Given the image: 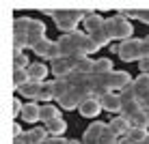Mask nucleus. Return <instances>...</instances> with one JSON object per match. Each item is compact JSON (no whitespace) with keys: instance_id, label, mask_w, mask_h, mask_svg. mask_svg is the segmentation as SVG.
<instances>
[{"instance_id":"13","label":"nucleus","mask_w":149,"mask_h":144,"mask_svg":"<svg viewBox=\"0 0 149 144\" xmlns=\"http://www.w3.org/2000/svg\"><path fill=\"white\" fill-rule=\"evenodd\" d=\"M100 103H102V110H106V112H121V97L117 95V92H108V95H104L100 99Z\"/></svg>"},{"instance_id":"27","label":"nucleus","mask_w":149,"mask_h":144,"mask_svg":"<svg viewBox=\"0 0 149 144\" xmlns=\"http://www.w3.org/2000/svg\"><path fill=\"white\" fill-rule=\"evenodd\" d=\"M143 107H141V103L138 101H130V103H123V107H121V116L123 118H132L134 114H138Z\"/></svg>"},{"instance_id":"22","label":"nucleus","mask_w":149,"mask_h":144,"mask_svg":"<svg viewBox=\"0 0 149 144\" xmlns=\"http://www.w3.org/2000/svg\"><path fill=\"white\" fill-rule=\"evenodd\" d=\"M52 86H54V99L58 101L61 97L65 95V92H67L69 88H71V84L67 82V78H61V80H54L52 82Z\"/></svg>"},{"instance_id":"7","label":"nucleus","mask_w":149,"mask_h":144,"mask_svg":"<svg viewBox=\"0 0 149 144\" xmlns=\"http://www.w3.org/2000/svg\"><path fill=\"white\" fill-rule=\"evenodd\" d=\"M76 69V60L74 58H56L52 63V73L56 75V80L67 78L69 73H74Z\"/></svg>"},{"instance_id":"8","label":"nucleus","mask_w":149,"mask_h":144,"mask_svg":"<svg viewBox=\"0 0 149 144\" xmlns=\"http://www.w3.org/2000/svg\"><path fill=\"white\" fill-rule=\"evenodd\" d=\"M41 39H45V24L37 22V19H30V24H28V48L33 50Z\"/></svg>"},{"instance_id":"9","label":"nucleus","mask_w":149,"mask_h":144,"mask_svg":"<svg viewBox=\"0 0 149 144\" xmlns=\"http://www.w3.org/2000/svg\"><path fill=\"white\" fill-rule=\"evenodd\" d=\"M132 82L134 80L130 78V73H125V71H112L110 73V92L112 90H123L125 86H130Z\"/></svg>"},{"instance_id":"32","label":"nucleus","mask_w":149,"mask_h":144,"mask_svg":"<svg viewBox=\"0 0 149 144\" xmlns=\"http://www.w3.org/2000/svg\"><path fill=\"white\" fill-rule=\"evenodd\" d=\"M22 110H24V105H22V101L15 97L13 99V116H22Z\"/></svg>"},{"instance_id":"38","label":"nucleus","mask_w":149,"mask_h":144,"mask_svg":"<svg viewBox=\"0 0 149 144\" xmlns=\"http://www.w3.org/2000/svg\"><path fill=\"white\" fill-rule=\"evenodd\" d=\"M67 144H82V142H76V140H67Z\"/></svg>"},{"instance_id":"17","label":"nucleus","mask_w":149,"mask_h":144,"mask_svg":"<svg viewBox=\"0 0 149 144\" xmlns=\"http://www.w3.org/2000/svg\"><path fill=\"white\" fill-rule=\"evenodd\" d=\"M45 129H48L50 136L61 138V136L65 133V129H67V123H65V118H63V116H58V118H54V121L45 123Z\"/></svg>"},{"instance_id":"19","label":"nucleus","mask_w":149,"mask_h":144,"mask_svg":"<svg viewBox=\"0 0 149 144\" xmlns=\"http://www.w3.org/2000/svg\"><path fill=\"white\" fill-rule=\"evenodd\" d=\"M58 105H52V103H43L41 105V121L43 123H50L54 118H58Z\"/></svg>"},{"instance_id":"1","label":"nucleus","mask_w":149,"mask_h":144,"mask_svg":"<svg viewBox=\"0 0 149 144\" xmlns=\"http://www.w3.org/2000/svg\"><path fill=\"white\" fill-rule=\"evenodd\" d=\"M56 43H58V50H61V58H74V60L86 58L89 54H95L100 50L95 41L86 32H80V30L58 37Z\"/></svg>"},{"instance_id":"4","label":"nucleus","mask_w":149,"mask_h":144,"mask_svg":"<svg viewBox=\"0 0 149 144\" xmlns=\"http://www.w3.org/2000/svg\"><path fill=\"white\" fill-rule=\"evenodd\" d=\"M91 97H93V92L86 88V86H71L58 99V107H63V110H76V107H80Z\"/></svg>"},{"instance_id":"30","label":"nucleus","mask_w":149,"mask_h":144,"mask_svg":"<svg viewBox=\"0 0 149 144\" xmlns=\"http://www.w3.org/2000/svg\"><path fill=\"white\" fill-rule=\"evenodd\" d=\"M141 52H143V58H149V34L141 39Z\"/></svg>"},{"instance_id":"28","label":"nucleus","mask_w":149,"mask_h":144,"mask_svg":"<svg viewBox=\"0 0 149 144\" xmlns=\"http://www.w3.org/2000/svg\"><path fill=\"white\" fill-rule=\"evenodd\" d=\"M134 88H136V95L149 92V75H145V73L138 75V78L134 80Z\"/></svg>"},{"instance_id":"41","label":"nucleus","mask_w":149,"mask_h":144,"mask_svg":"<svg viewBox=\"0 0 149 144\" xmlns=\"http://www.w3.org/2000/svg\"><path fill=\"white\" fill-rule=\"evenodd\" d=\"M41 144H45V142H41Z\"/></svg>"},{"instance_id":"36","label":"nucleus","mask_w":149,"mask_h":144,"mask_svg":"<svg viewBox=\"0 0 149 144\" xmlns=\"http://www.w3.org/2000/svg\"><path fill=\"white\" fill-rule=\"evenodd\" d=\"M117 144H134V142H132L127 136H123V138H119V140H117Z\"/></svg>"},{"instance_id":"26","label":"nucleus","mask_w":149,"mask_h":144,"mask_svg":"<svg viewBox=\"0 0 149 144\" xmlns=\"http://www.w3.org/2000/svg\"><path fill=\"white\" fill-rule=\"evenodd\" d=\"M119 97H121V103H130V101H138V95H136V88H134V82H132L130 86H125L121 92H119Z\"/></svg>"},{"instance_id":"5","label":"nucleus","mask_w":149,"mask_h":144,"mask_svg":"<svg viewBox=\"0 0 149 144\" xmlns=\"http://www.w3.org/2000/svg\"><path fill=\"white\" fill-rule=\"evenodd\" d=\"M117 54L121 56V60L125 63H132V60H141L143 58V52H141V39H127L123 41L117 50Z\"/></svg>"},{"instance_id":"31","label":"nucleus","mask_w":149,"mask_h":144,"mask_svg":"<svg viewBox=\"0 0 149 144\" xmlns=\"http://www.w3.org/2000/svg\"><path fill=\"white\" fill-rule=\"evenodd\" d=\"M138 103H141L143 110H149V92H143V95H138Z\"/></svg>"},{"instance_id":"16","label":"nucleus","mask_w":149,"mask_h":144,"mask_svg":"<svg viewBox=\"0 0 149 144\" xmlns=\"http://www.w3.org/2000/svg\"><path fill=\"white\" fill-rule=\"evenodd\" d=\"M22 118H24V123H37V121H41V105L39 103H24Z\"/></svg>"},{"instance_id":"2","label":"nucleus","mask_w":149,"mask_h":144,"mask_svg":"<svg viewBox=\"0 0 149 144\" xmlns=\"http://www.w3.org/2000/svg\"><path fill=\"white\" fill-rule=\"evenodd\" d=\"M43 13L50 15V17H54L56 28L63 30L65 34L76 32L78 22H82V19L89 15V11H84V9H45Z\"/></svg>"},{"instance_id":"25","label":"nucleus","mask_w":149,"mask_h":144,"mask_svg":"<svg viewBox=\"0 0 149 144\" xmlns=\"http://www.w3.org/2000/svg\"><path fill=\"white\" fill-rule=\"evenodd\" d=\"M28 58L22 50H13V69H28Z\"/></svg>"},{"instance_id":"12","label":"nucleus","mask_w":149,"mask_h":144,"mask_svg":"<svg viewBox=\"0 0 149 144\" xmlns=\"http://www.w3.org/2000/svg\"><path fill=\"white\" fill-rule=\"evenodd\" d=\"M108 129L112 131L115 138H123V136H127V131H130L132 127H130V121H127V118L117 116V118H112V121L108 123Z\"/></svg>"},{"instance_id":"29","label":"nucleus","mask_w":149,"mask_h":144,"mask_svg":"<svg viewBox=\"0 0 149 144\" xmlns=\"http://www.w3.org/2000/svg\"><path fill=\"white\" fill-rule=\"evenodd\" d=\"M50 99H54V86H52V82H43V86H41V92H39V101L48 103Z\"/></svg>"},{"instance_id":"34","label":"nucleus","mask_w":149,"mask_h":144,"mask_svg":"<svg viewBox=\"0 0 149 144\" xmlns=\"http://www.w3.org/2000/svg\"><path fill=\"white\" fill-rule=\"evenodd\" d=\"M45 144H67V140H65V138H56V136H50L48 140H45Z\"/></svg>"},{"instance_id":"15","label":"nucleus","mask_w":149,"mask_h":144,"mask_svg":"<svg viewBox=\"0 0 149 144\" xmlns=\"http://www.w3.org/2000/svg\"><path fill=\"white\" fill-rule=\"evenodd\" d=\"M26 73H28V80L30 82H37V84H43V78L48 75V67L45 65H41V63H33L26 69Z\"/></svg>"},{"instance_id":"39","label":"nucleus","mask_w":149,"mask_h":144,"mask_svg":"<svg viewBox=\"0 0 149 144\" xmlns=\"http://www.w3.org/2000/svg\"><path fill=\"white\" fill-rule=\"evenodd\" d=\"M143 144H149V138H147V140H145V142H143Z\"/></svg>"},{"instance_id":"6","label":"nucleus","mask_w":149,"mask_h":144,"mask_svg":"<svg viewBox=\"0 0 149 144\" xmlns=\"http://www.w3.org/2000/svg\"><path fill=\"white\" fill-rule=\"evenodd\" d=\"M33 52L41 56V58H45V60H54L56 58H61V50H58V43L56 41H50V39H41L37 45L33 48Z\"/></svg>"},{"instance_id":"18","label":"nucleus","mask_w":149,"mask_h":144,"mask_svg":"<svg viewBox=\"0 0 149 144\" xmlns=\"http://www.w3.org/2000/svg\"><path fill=\"white\" fill-rule=\"evenodd\" d=\"M106 73H112V60L110 58H100L93 63V73L91 75H106Z\"/></svg>"},{"instance_id":"14","label":"nucleus","mask_w":149,"mask_h":144,"mask_svg":"<svg viewBox=\"0 0 149 144\" xmlns=\"http://www.w3.org/2000/svg\"><path fill=\"white\" fill-rule=\"evenodd\" d=\"M24 140H26V144H41L48 140V129L45 127H33L24 133Z\"/></svg>"},{"instance_id":"21","label":"nucleus","mask_w":149,"mask_h":144,"mask_svg":"<svg viewBox=\"0 0 149 144\" xmlns=\"http://www.w3.org/2000/svg\"><path fill=\"white\" fill-rule=\"evenodd\" d=\"M41 86H43V84H37V82H28V84H24L22 88H19V92H22L24 97H30V99H39Z\"/></svg>"},{"instance_id":"40","label":"nucleus","mask_w":149,"mask_h":144,"mask_svg":"<svg viewBox=\"0 0 149 144\" xmlns=\"http://www.w3.org/2000/svg\"><path fill=\"white\" fill-rule=\"evenodd\" d=\"M147 121H149V110H147Z\"/></svg>"},{"instance_id":"37","label":"nucleus","mask_w":149,"mask_h":144,"mask_svg":"<svg viewBox=\"0 0 149 144\" xmlns=\"http://www.w3.org/2000/svg\"><path fill=\"white\" fill-rule=\"evenodd\" d=\"M13 144H26V140H24V136H19V138H13Z\"/></svg>"},{"instance_id":"33","label":"nucleus","mask_w":149,"mask_h":144,"mask_svg":"<svg viewBox=\"0 0 149 144\" xmlns=\"http://www.w3.org/2000/svg\"><path fill=\"white\" fill-rule=\"evenodd\" d=\"M138 67H141V73L149 75V58H141L138 60Z\"/></svg>"},{"instance_id":"23","label":"nucleus","mask_w":149,"mask_h":144,"mask_svg":"<svg viewBox=\"0 0 149 144\" xmlns=\"http://www.w3.org/2000/svg\"><path fill=\"white\" fill-rule=\"evenodd\" d=\"M28 73H26V69H13V88L15 90H19L24 84H28Z\"/></svg>"},{"instance_id":"10","label":"nucleus","mask_w":149,"mask_h":144,"mask_svg":"<svg viewBox=\"0 0 149 144\" xmlns=\"http://www.w3.org/2000/svg\"><path fill=\"white\" fill-rule=\"evenodd\" d=\"M84 28H86V34H93V32H97V30L106 28V19L102 17L100 13L89 11V15L84 17Z\"/></svg>"},{"instance_id":"11","label":"nucleus","mask_w":149,"mask_h":144,"mask_svg":"<svg viewBox=\"0 0 149 144\" xmlns=\"http://www.w3.org/2000/svg\"><path fill=\"white\" fill-rule=\"evenodd\" d=\"M78 112H80V114L84 116V118H95V116L102 112V103H100V99H97V97H91V99H86L84 103L78 107Z\"/></svg>"},{"instance_id":"20","label":"nucleus","mask_w":149,"mask_h":144,"mask_svg":"<svg viewBox=\"0 0 149 144\" xmlns=\"http://www.w3.org/2000/svg\"><path fill=\"white\" fill-rule=\"evenodd\" d=\"M119 13L125 15L127 19L136 17V19H141L143 24H149V9H127V11H119Z\"/></svg>"},{"instance_id":"35","label":"nucleus","mask_w":149,"mask_h":144,"mask_svg":"<svg viewBox=\"0 0 149 144\" xmlns=\"http://www.w3.org/2000/svg\"><path fill=\"white\" fill-rule=\"evenodd\" d=\"M19 136H24L22 127H19V123H13V138H19Z\"/></svg>"},{"instance_id":"24","label":"nucleus","mask_w":149,"mask_h":144,"mask_svg":"<svg viewBox=\"0 0 149 144\" xmlns=\"http://www.w3.org/2000/svg\"><path fill=\"white\" fill-rule=\"evenodd\" d=\"M127 138H130L134 144H143L149 138V133H147V129H138V127H132L130 131H127Z\"/></svg>"},{"instance_id":"3","label":"nucleus","mask_w":149,"mask_h":144,"mask_svg":"<svg viewBox=\"0 0 149 144\" xmlns=\"http://www.w3.org/2000/svg\"><path fill=\"white\" fill-rule=\"evenodd\" d=\"M106 32H108L110 41L112 39H121V43H123V41H127V39L132 37L134 28H132L130 19H127L125 15L117 13V15H112V17L106 19Z\"/></svg>"}]
</instances>
